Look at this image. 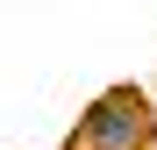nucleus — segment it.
<instances>
[{
    "mask_svg": "<svg viewBox=\"0 0 157 150\" xmlns=\"http://www.w3.org/2000/svg\"><path fill=\"white\" fill-rule=\"evenodd\" d=\"M157 143V107L143 86H107L93 100L86 114H78V129L64 150H150Z\"/></svg>",
    "mask_w": 157,
    "mask_h": 150,
    "instance_id": "f257e3e1",
    "label": "nucleus"
}]
</instances>
